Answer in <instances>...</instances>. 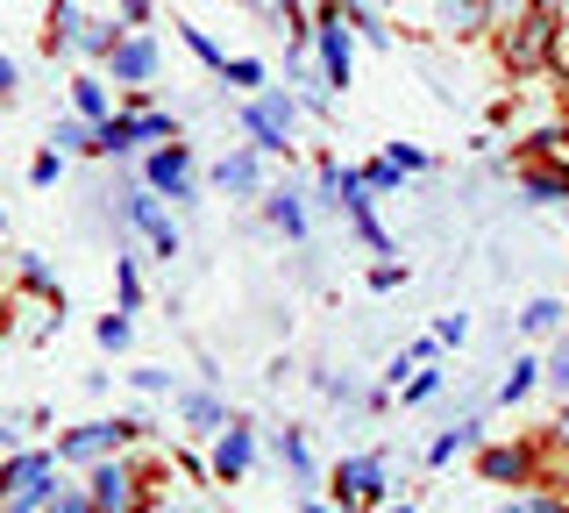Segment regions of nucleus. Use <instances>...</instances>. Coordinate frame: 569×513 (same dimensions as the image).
I'll use <instances>...</instances> for the list:
<instances>
[{"mask_svg": "<svg viewBox=\"0 0 569 513\" xmlns=\"http://www.w3.org/2000/svg\"><path fill=\"white\" fill-rule=\"evenodd\" d=\"M562 442H569V414H562Z\"/></svg>", "mask_w": 569, "mask_h": 513, "instance_id": "nucleus-44", "label": "nucleus"}, {"mask_svg": "<svg viewBox=\"0 0 569 513\" xmlns=\"http://www.w3.org/2000/svg\"><path fill=\"white\" fill-rule=\"evenodd\" d=\"M221 79L228 86H263V65L257 58H236V65H221Z\"/></svg>", "mask_w": 569, "mask_h": 513, "instance_id": "nucleus-28", "label": "nucleus"}, {"mask_svg": "<svg viewBox=\"0 0 569 513\" xmlns=\"http://www.w3.org/2000/svg\"><path fill=\"white\" fill-rule=\"evenodd\" d=\"M385 157H391V165H399V171H427V157H420V150H413V144H391V150H385Z\"/></svg>", "mask_w": 569, "mask_h": 513, "instance_id": "nucleus-36", "label": "nucleus"}, {"mask_svg": "<svg viewBox=\"0 0 569 513\" xmlns=\"http://www.w3.org/2000/svg\"><path fill=\"white\" fill-rule=\"evenodd\" d=\"M50 144H58V150H100V129H86V121H58Z\"/></svg>", "mask_w": 569, "mask_h": 513, "instance_id": "nucleus-24", "label": "nucleus"}, {"mask_svg": "<svg viewBox=\"0 0 569 513\" xmlns=\"http://www.w3.org/2000/svg\"><path fill=\"white\" fill-rule=\"evenodd\" d=\"M8 93H14V65L0 58V100H8Z\"/></svg>", "mask_w": 569, "mask_h": 513, "instance_id": "nucleus-41", "label": "nucleus"}, {"mask_svg": "<svg viewBox=\"0 0 569 513\" xmlns=\"http://www.w3.org/2000/svg\"><path fill=\"white\" fill-rule=\"evenodd\" d=\"M136 144H171V115H157V108H136Z\"/></svg>", "mask_w": 569, "mask_h": 513, "instance_id": "nucleus-23", "label": "nucleus"}, {"mask_svg": "<svg viewBox=\"0 0 569 513\" xmlns=\"http://www.w3.org/2000/svg\"><path fill=\"white\" fill-rule=\"evenodd\" d=\"M541 378H548V385H556V393L569 399V343L556 349V364H548V371H541Z\"/></svg>", "mask_w": 569, "mask_h": 513, "instance_id": "nucleus-33", "label": "nucleus"}, {"mask_svg": "<svg viewBox=\"0 0 569 513\" xmlns=\"http://www.w3.org/2000/svg\"><path fill=\"white\" fill-rule=\"evenodd\" d=\"M533 378H541V364H512V371H506V385H498V399H506V406H512V399H527V393H533Z\"/></svg>", "mask_w": 569, "mask_h": 513, "instance_id": "nucleus-25", "label": "nucleus"}, {"mask_svg": "<svg viewBox=\"0 0 569 513\" xmlns=\"http://www.w3.org/2000/svg\"><path fill=\"white\" fill-rule=\"evenodd\" d=\"M335 500L349 506H378L385 500V456H349L342 471H335Z\"/></svg>", "mask_w": 569, "mask_h": 513, "instance_id": "nucleus-8", "label": "nucleus"}, {"mask_svg": "<svg viewBox=\"0 0 569 513\" xmlns=\"http://www.w3.org/2000/svg\"><path fill=\"white\" fill-rule=\"evenodd\" d=\"M263 215H271L284 236H307V207H299V193L292 186H278V193H263Z\"/></svg>", "mask_w": 569, "mask_h": 513, "instance_id": "nucleus-15", "label": "nucleus"}, {"mask_svg": "<svg viewBox=\"0 0 569 513\" xmlns=\"http://www.w3.org/2000/svg\"><path fill=\"white\" fill-rule=\"evenodd\" d=\"M462 335H470V322H462V314H441V322H435V343H462Z\"/></svg>", "mask_w": 569, "mask_h": 513, "instance_id": "nucleus-35", "label": "nucleus"}, {"mask_svg": "<svg viewBox=\"0 0 569 513\" xmlns=\"http://www.w3.org/2000/svg\"><path fill=\"white\" fill-rule=\"evenodd\" d=\"M491 14H498V22H527L533 0H491Z\"/></svg>", "mask_w": 569, "mask_h": 513, "instance_id": "nucleus-37", "label": "nucleus"}, {"mask_svg": "<svg viewBox=\"0 0 569 513\" xmlns=\"http://www.w3.org/2000/svg\"><path fill=\"white\" fill-rule=\"evenodd\" d=\"M213 186L236 193V200H242V193H263V150L257 144H249V150H228L221 165H213Z\"/></svg>", "mask_w": 569, "mask_h": 513, "instance_id": "nucleus-10", "label": "nucleus"}, {"mask_svg": "<svg viewBox=\"0 0 569 513\" xmlns=\"http://www.w3.org/2000/svg\"><path fill=\"white\" fill-rule=\"evenodd\" d=\"M498 513H569L562 500H548V492H533V500H506Z\"/></svg>", "mask_w": 569, "mask_h": 513, "instance_id": "nucleus-29", "label": "nucleus"}, {"mask_svg": "<svg viewBox=\"0 0 569 513\" xmlns=\"http://www.w3.org/2000/svg\"><path fill=\"white\" fill-rule=\"evenodd\" d=\"M50 477H58V456L22 450L8 471H0V513H36L50 500Z\"/></svg>", "mask_w": 569, "mask_h": 513, "instance_id": "nucleus-2", "label": "nucleus"}, {"mask_svg": "<svg viewBox=\"0 0 569 513\" xmlns=\"http://www.w3.org/2000/svg\"><path fill=\"white\" fill-rule=\"evenodd\" d=\"M107 65H114L121 86H150V72H157V43H150V37H121Z\"/></svg>", "mask_w": 569, "mask_h": 513, "instance_id": "nucleus-12", "label": "nucleus"}, {"mask_svg": "<svg viewBox=\"0 0 569 513\" xmlns=\"http://www.w3.org/2000/svg\"><path fill=\"white\" fill-rule=\"evenodd\" d=\"M22 278H29L36 293H58V286H50V264H43V257H22Z\"/></svg>", "mask_w": 569, "mask_h": 513, "instance_id": "nucleus-34", "label": "nucleus"}, {"mask_svg": "<svg viewBox=\"0 0 569 513\" xmlns=\"http://www.w3.org/2000/svg\"><path fill=\"white\" fill-rule=\"evenodd\" d=\"M548 50H556V22H548V14L512 22V37H506V65H512V72H541Z\"/></svg>", "mask_w": 569, "mask_h": 513, "instance_id": "nucleus-7", "label": "nucleus"}, {"mask_svg": "<svg viewBox=\"0 0 569 513\" xmlns=\"http://www.w3.org/2000/svg\"><path fill=\"white\" fill-rule=\"evenodd\" d=\"M178 406H186V421H192V428H228V421H221V399H207V393H186Z\"/></svg>", "mask_w": 569, "mask_h": 513, "instance_id": "nucleus-22", "label": "nucleus"}, {"mask_svg": "<svg viewBox=\"0 0 569 513\" xmlns=\"http://www.w3.org/2000/svg\"><path fill=\"white\" fill-rule=\"evenodd\" d=\"M29 179H36V186H58V150H50V157H36V165H29Z\"/></svg>", "mask_w": 569, "mask_h": 513, "instance_id": "nucleus-38", "label": "nucleus"}, {"mask_svg": "<svg viewBox=\"0 0 569 513\" xmlns=\"http://www.w3.org/2000/svg\"><path fill=\"white\" fill-rule=\"evenodd\" d=\"M242 129H249V144H257L263 157H284L292 150V129H299V100L284 93V86H271V93H257L242 108Z\"/></svg>", "mask_w": 569, "mask_h": 513, "instance_id": "nucleus-1", "label": "nucleus"}, {"mask_svg": "<svg viewBox=\"0 0 569 513\" xmlns=\"http://www.w3.org/2000/svg\"><path fill=\"white\" fill-rule=\"evenodd\" d=\"M100 129V157H129L136 150V121L129 115H107V121H93Z\"/></svg>", "mask_w": 569, "mask_h": 513, "instance_id": "nucleus-17", "label": "nucleus"}, {"mask_svg": "<svg viewBox=\"0 0 569 513\" xmlns=\"http://www.w3.org/2000/svg\"><path fill=\"white\" fill-rule=\"evenodd\" d=\"M121 221H129V228H142V236L157 243V257H178V221H171L164 207L150 200V193H129V200H121Z\"/></svg>", "mask_w": 569, "mask_h": 513, "instance_id": "nucleus-9", "label": "nucleus"}, {"mask_svg": "<svg viewBox=\"0 0 569 513\" xmlns=\"http://www.w3.org/2000/svg\"><path fill=\"white\" fill-rule=\"evenodd\" d=\"M121 14H129V22H142V14H150V0H121Z\"/></svg>", "mask_w": 569, "mask_h": 513, "instance_id": "nucleus-42", "label": "nucleus"}, {"mask_svg": "<svg viewBox=\"0 0 569 513\" xmlns=\"http://www.w3.org/2000/svg\"><path fill=\"white\" fill-rule=\"evenodd\" d=\"M249 450H257L249 428H242V421H228V428H221V450H213V477H228V485H236V477L249 471Z\"/></svg>", "mask_w": 569, "mask_h": 513, "instance_id": "nucleus-13", "label": "nucleus"}, {"mask_svg": "<svg viewBox=\"0 0 569 513\" xmlns=\"http://www.w3.org/2000/svg\"><path fill=\"white\" fill-rule=\"evenodd\" d=\"M349 29H356V14L342 8V0H328V8H320V22H313V43H320V79H328V86H349V58H356Z\"/></svg>", "mask_w": 569, "mask_h": 513, "instance_id": "nucleus-4", "label": "nucleus"}, {"mask_svg": "<svg viewBox=\"0 0 569 513\" xmlns=\"http://www.w3.org/2000/svg\"><path fill=\"white\" fill-rule=\"evenodd\" d=\"M548 8H556V0H548Z\"/></svg>", "mask_w": 569, "mask_h": 513, "instance_id": "nucleus-46", "label": "nucleus"}, {"mask_svg": "<svg viewBox=\"0 0 569 513\" xmlns=\"http://www.w3.org/2000/svg\"><path fill=\"white\" fill-rule=\"evenodd\" d=\"M136 435H142V421H86V428H71L58 442V464H107V456Z\"/></svg>", "mask_w": 569, "mask_h": 513, "instance_id": "nucleus-5", "label": "nucleus"}, {"mask_svg": "<svg viewBox=\"0 0 569 513\" xmlns=\"http://www.w3.org/2000/svg\"><path fill=\"white\" fill-rule=\"evenodd\" d=\"M36 513H100V500H93V485H50V500Z\"/></svg>", "mask_w": 569, "mask_h": 513, "instance_id": "nucleus-16", "label": "nucleus"}, {"mask_svg": "<svg viewBox=\"0 0 569 513\" xmlns=\"http://www.w3.org/2000/svg\"><path fill=\"white\" fill-rule=\"evenodd\" d=\"M520 471H527L520 450H485V477H520Z\"/></svg>", "mask_w": 569, "mask_h": 513, "instance_id": "nucleus-27", "label": "nucleus"}, {"mask_svg": "<svg viewBox=\"0 0 569 513\" xmlns=\"http://www.w3.org/2000/svg\"><path fill=\"white\" fill-rule=\"evenodd\" d=\"M363 186H370V193H391V186H399V165H391V157H385V165H370Z\"/></svg>", "mask_w": 569, "mask_h": 513, "instance_id": "nucleus-32", "label": "nucleus"}, {"mask_svg": "<svg viewBox=\"0 0 569 513\" xmlns=\"http://www.w3.org/2000/svg\"><path fill=\"white\" fill-rule=\"evenodd\" d=\"M307 513H328V506H320V500H307Z\"/></svg>", "mask_w": 569, "mask_h": 513, "instance_id": "nucleus-43", "label": "nucleus"}, {"mask_svg": "<svg viewBox=\"0 0 569 513\" xmlns=\"http://www.w3.org/2000/svg\"><path fill=\"white\" fill-rule=\"evenodd\" d=\"M370 286L391 293V286H406V272H399V264H378V272H370Z\"/></svg>", "mask_w": 569, "mask_h": 513, "instance_id": "nucleus-40", "label": "nucleus"}, {"mask_svg": "<svg viewBox=\"0 0 569 513\" xmlns=\"http://www.w3.org/2000/svg\"><path fill=\"white\" fill-rule=\"evenodd\" d=\"M71 108H79L86 121H107V86L100 79H71Z\"/></svg>", "mask_w": 569, "mask_h": 513, "instance_id": "nucleus-20", "label": "nucleus"}, {"mask_svg": "<svg viewBox=\"0 0 569 513\" xmlns=\"http://www.w3.org/2000/svg\"><path fill=\"white\" fill-rule=\"evenodd\" d=\"M278 456H284V471H292L299 485H313V456H307V442H299V428L278 435Z\"/></svg>", "mask_w": 569, "mask_h": 513, "instance_id": "nucleus-19", "label": "nucleus"}, {"mask_svg": "<svg viewBox=\"0 0 569 513\" xmlns=\"http://www.w3.org/2000/svg\"><path fill=\"white\" fill-rule=\"evenodd\" d=\"M50 43H64V50H79V58H114V22H93V14H79L71 0H58L50 8Z\"/></svg>", "mask_w": 569, "mask_h": 513, "instance_id": "nucleus-3", "label": "nucleus"}, {"mask_svg": "<svg viewBox=\"0 0 569 513\" xmlns=\"http://www.w3.org/2000/svg\"><path fill=\"white\" fill-rule=\"evenodd\" d=\"M399 513H413V506H399Z\"/></svg>", "mask_w": 569, "mask_h": 513, "instance_id": "nucleus-45", "label": "nucleus"}, {"mask_svg": "<svg viewBox=\"0 0 569 513\" xmlns=\"http://www.w3.org/2000/svg\"><path fill=\"white\" fill-rule=\"evenodd\" d=\"M93 500L100 513H150V492L129 464H93Z\"/></svg>", "mask_w": 569, "mask_h": 513, "instance_id": "nucleus-6", "label": "nucleus"}, {"mask_svg": "<svg viewBox=\"0 0 569 513\" xmlns=\"http://www.w3.org/2000/svg\"><path fill=\"white\" fill-rule=\"evenodd\" d=\"M520 322H527V335H556L562 328V299H533Z\"/></svg>", "mask_w": 569, "mask_h": 513, "instance_id": "nucleus-21", "label": "nucleus"}, {"mask_svg": "<svg viewBox=\"0 0 569 513\" xmlns=\"http://www.w3.org/2000/svg\"><path fill=\"white\" fill-rule=\"evenodd\" d=\"M114 278H121V307H136V299H142V278H136V264H129V257L114 264Z\"/></svg>", "mask_w": 569, "mask_h": 513, "instance_id": "nucleus-30", "label": "nucleus"}, {"mask_svg": "<svg viewBox=\"0 0 569 513\" xmlns=\"http://www.w3.org/2000/svg\"><path fill=\"white\" fill-rule=\"evenodd\" d=\"M477 428H485V421H477V414H462L449 435H435V450H427V456H435V464H449L456 450H470V442H477Z\"/></svg>", "mask_w": 569, "mask_h": 513, "instance_id": "nucleus-18", "label": "nucleus"}, {"mask_svg": "<svg viewBox=\"0 0 569 513\" xmlns=\"http://www.w3.org/2000/svg\"><path fill=\"white\" fill-rule=\"evenodd\" d=\"M533 200H569V171H527Z\"/></svg>", "mask_w": 569, "mask_h": 513, "instance_id": "nucleus-26", "label": "nucleus"}, {"mask_svg": "<svg viewBox=\"0 0 569 513\" xmlns=\"http://www.w3.org/2000/svg\"><path fill=\"white\" fill-rule=\"evenodd\" d=\"M150 186L171 193V200H192V157H186V144H164L150 157Z\"/></svg>", "mask_w": 569, "mask_h": 513, "instance_id": "nucleus-11", "label": "nucleus"}, {"mask_svg": "<svg viewBox=\"0 0 569 513\" xmlns=\"http://www.w3.org/2000/svg\"><path fill=\"white\" fill-rule=\"evenodd\" d=\"M342 8H349V14H356V22H378V14H385V8H391V0H342Z\"/></svg>", "mask_w": 569, "mask_h": 513, "instance_id": "nucleus-39", "label": "nucleus"}, {"mask_svg": "<svg viewBox=\"0 0 569 513\" xmlns=\"http://www.w3.org/2000/svg\"><path fill=\"white\" fill-rule=\"evenodd\" d=\"M100 349H129V322H121V314H107V322H100Z\"/></svg>", "mask_w": 569, "mask_h": 513, "instance_id": "nucleus-31", "label": "nucleus"}, {"mask_svg": "<svg viewBox=\"0 0 569 513\" xmlns=\"http://www.w3.org/2000/svg\"><path fill=\"white\" fill-rule=\"evenodd\" d=\"M485 22H491L485 0H441V29H449V37H477Z\"/></svg>", "mask_w": 569, "mask_h": 513, "instance_id": "nucleus-14", "label": "nucleus"}]
</instances>
